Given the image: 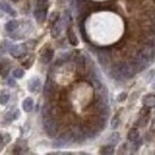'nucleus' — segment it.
I'll use <instances>...</instances> for the list:
<instances>
[{"label":"nucleus","mask_w":155,"mask_h":155,"mask_svg":"<svg viewBox=\"0 0 155 155\" xmlns=\"http://www.w3.org/2000/svg\"><path fill=\"white\" fill-rule=\"evenodd\" d=\"M117 74L123 79H130L131 77L135 75V66L133 63H124V64H120L118 68H117Z\"/></svg>","instance_id":"f257e3e1"},{"label":"nucleus","mask_w":155,"mask_h":155,"mask_svg":"<svg viewBox=\"0 0 155 155\" xmlns=\"http://www.w3.org/2000/svg\"><path fill=\"white\" fill-rule=\"evenodd\" d=\"M43 124H44V130L48 134V136L55 137L56 133H58V123H56V120H54L50 116L44 117Z\"/></svg>","instance_id":"f03ea898"},{"label":"nucleus","mask_w":155,"mask_h":155,"mask_svg":"<svg viewBox=\"0 0 155 155\" xmlns=\"http://www.w3.org/2000/svg\"><path fill=\"white\" fill-rule=\"evenodd\" d=\"M141 55L148 61H153L155 58V47L152 44H147L142 48Z\"/></svg>","instance_id":"7ed1b4c3"},{"label":"nucleus","mask_w":155,"mask_h":155,"mask_svg":"<svg viewBox=\"0 0 155 155\" xmlns=\"http://www.w3.org/2000/svg\"><path fill=\"white\" fill-rule=\"evenodd\" d=\"M8 50H10V53H11L12 56H15V58H20L21 55L25 54V51H26V45H25V44L12 45V47H10Z\"/></svg>","instance_id":"20e7f679"},{"label":"nucleus","mask_w":155,"mask_h":155,"mask_svg":"<svg viewBox=\"0 0 155 155\" xmlns=\"http://www.w3.org/2000/svg\"><path fill=\"white\" fill-rule=\"evenodd\" d=\"M10 69H11V62L7 58H4L0 63V75L6 78L7 74L10 73Z\"/></svg>","instance_id":"39448f33"},{"label":"nucleus","mask_w":155,"mask_h":155,"mask_svg":"<svg viewBox=\"0 0 155 155\" xmlns=\"http://www.w3.org/2000/svg\"><path fill=\"white\" fill-rule=\"evenodd\" d=\"M34 15H35V19L37 20V23H43L45 18H47V10L45 8H36L35 10V12H34Z\"/></svg>","instance_id":"423d86ee"},{"label":"nucleus","mask_w":155,"mask_h":155,"mask_svg":"<svg viewBox=\"0 0 155 155\" xmlns=\"http://www.w3.org/2000/svg\"><path fill=\"white\" fill-rule=\"evenodd\" d=\"M54 93H55V84L50 79H48L47 82H45V86H44V94L47 97H50Z\"/></svg>","instance_id":"0eeeda50"},{"label":"nucleus","mask_w":155,"mask_h":155,"mask_svg":"<svg viewBox=\"0 0 155 155\" xmlns=\"http://www.w3.org/2000/svg\"><path fill=\"white\" fill-rule=\"evenodd\" d=\"M21 106H23V110H24L25 112L32 111V109H34V100H32V98H30V97L25 98V99L23 100V103H21Z\"/></svg>","instance_id":"6e6552de"},{"label":"nucleus","mask_w":155,"mask_h":155,"mask_svg":"<svg viewBox=\"0 0 155 155\" xmlns=\"http://www.w3.org/2000/svg\"><path fill=\"white\" fill-rule=\"evenodd\" d=\"M143 104L147 107H155V94H147L143 98Z\"/></svg>","instance_id":"1a4fd4ad"},{"label":"nucleus","mask_w":155,"mask_h":155,"mask_svg":"<svg viewBox=\"0 0 155 155\" xmlns=\"http://www.w3.org/2000/svg\"><path fill=\"white\" fill-rule=\"evenodd\" d=\"M18 26H19V23H18L17 20L12 19L6 23L5 29H6V31H8V32H13V31H16V30L18 29Z\"/></svg>","instance_id":"9d476101"},{"label":"nucleus","mask_w":155,"mask_h":155,"mask_svg":"<svg viewBox=\"0 0 155 155\" xmlns=\"http://www.w3.org/2000/svg\"><path fill=\"white\" fill-rule=\"evenodd\" d=\"M53 56H54V51H53V49H47V50L42 54L41 60H42L43 63H49V62L51 61Z\"/></svg>","instance_id":"9b49d317"},{"label":"nucleus","mask_w":155,"mask_h":155,"mask_svg":"<svg viewBox=\"0 0 155 155\" xmlns=\"http://www.w3.org/2000/svg\"><path fill=\"white\" fill-rule=\"evenodd\" d=\"M39 86H41V82H39V79L38 78H34L29 81V90L31 92H36L38 91Z\"/></svg>","instance_id":"f8f14e48"},{"label":"nucleus","mask_w":155,"mask_h":155,"mask_svg":"<svg viewBox=\"0 0 155 155\" xmlns=\"http://www.w3.org/2000/svg\"><path fill=\"white\" fill-rule=\"evenodd\" d=\"M138 137H140V133H138V130H137L136 128H133V129L129 130V133H128V140H129L131 143H133L134 141H136Z\"/></svg>","instance_id":"ddd939ff"},{"label":"nucleus","mask_w":155,"mask_h":155,"mask_svg":"<svg viewBox=\"0 0 155 155\" xmlns=\"http://www.w3.org/2000/svg\"><path fill=\"white\" fill-rule=\"evenodd\" d=\"M67 36H68V39H69V42H71L72 45H78L77 35L74 34V31L71 28H68V30H67Z\"/></svg>","instance_id":"4468645a"},{"label":"nucleus","mask_w":155,"mask_h":155,"mask_svg":"<svg viewBox=\"0 0 155 155\" xmlns=\"http://www.w3.org/2000/svg\"><path fill=\"white\" fill-rule=\"evenodd\" d=\"M10 100V93L7 91H2L0 94V104L1 105H6Z\"/></svg>","instance_id":"2eb2a0df"},{"label":"nucleus","mask_w":155,"mask_h":155,"mask_svg":"<svg viewBox=\"0 0 155 155\" xmlns=\"http://www.w3.org/2000/svg\"><path fill=\"white\" fill-rule=\"evenodd\" d=\"M115 149H114V144H109V146H104L100 149V154H114Z\"/></svg>","instance_id":"dca6fc26"},{"label":"nucleus","mask_w":155,"mask_h":155,"mask_svg":"<svg viewBox=\"0 0 155 155\" xmlns=\"http://www.w3.org/2000/svg\"><path fill=\"white\" fill-rule=\"evenodd\" d=\"M60 32H61V25H60L58 21H56V23H54V26L51 29V36L53 37H58L60 35Z\"/></svg>","instance_id":"f3484780"},{"label":"nucleus","mask_w":155,"mask_h":155,"mask_svg":"<svg viewBox=\"0 0 155 155\" xmlns=\"http://www.w3.org/2000/svg\"><path fill=\"white\" fill-rule=\"evenodd\" d=\"M0 6H1V8H2L4 11H6L7 13H10L11 16H16V11H13V10L11 8V6H8V4L2 2V4H0Z\"/></svg>","instance_id":"a211bd4d"},{"label":"nucleus","mask_w":155,"mask_h":155,"mask_svg":"<svg viewBox=\"0 0 155 155\" xmlns=\"http://www.w3.org/2000/svg\"><path fill=\"white\" fill-rule=\"evenodd\" d=\"M12 75H13L15 79H21V78L24 77V69H21V68H15L13 72H12Z\"/></svg>","instance_id":"6ab92c4d"},{"label":"nucleus","mask_w":155,"mask_h":155,"mask_svg":"<svg viewBox=\"0 0 155 155\" xmlns=\"http://www.w3.org/2000/svg\"><path fill=\"white\" fill-rule=\"evenodd\" d=\"M109 140H110V143L115 146V144H117V143L119 142V134H117V133H114L112 135L110 136V138H109Z\"/></svg>","instance_id":"aec40b11"},{"label":"nucleus","mask_w":155,"mask_h":155,"mask_svg":"<svg viewBox=\"0 0 155 155\" xmlns=\"http://www.w3.org/2000/svg\"><path fill=\"white\" fill-rule=\"evenodd\" d=\"M75 62H77V64L79 66V67H81V68H82V67H85V56H84V55H81V54H80V55H78L77 61H75Z\"/></svg>","instance_id":"412c9836"},{"label":"nucleus","mask_w":155,"mask_h":155,"mask_svg":"<svg viewBox=\"0 0 155 155\" xmlns=\"http://www.w3.org/2000/svg\"><path fill=\"white\" fill-rule=\"evenodd\" d=\"M48 5H49V2H48V0H37V7L38 8H48Z\"/></svg>","instance_id":"4be33fe9"},{"label":"nucleus","mask_w":155,"mask_h":155,"mask_svg":"<svg viewBox=\"0 0 155 155\" xmlns=\"http://www.w3.org/2000/svg\"><path fill=\"white\" fill-rule=\"evenodd\" d=\"M58 20V12H53L50 16V24H54Z\"/></svg>","instance_id":"5701e85b"},{"label":"nucleus","mask_w":155,"mask_h":155,"mask_svg":"<svg viewBox=\"0 0 155 155\" xmlns=\"http://www.w3.org/2000/svg\"><path fill=\"white\" fill-rule=\"evenodd\" d=\"M118 124H119V118H118V116H115L114 119H112V122H111V127H112L114 129H116Z\"/></svg>","instance_id":"b1692460"},{"label":"nucleus","mask_w":155,"mask_h":155,"mask_svg":"<svg viewBox=\"0 0 155 155\" xmlns=\"http://www.w3.org/2000/svg\"><path fill=\"white\" fill-rule=\"evenodd\" d=\"M10 141H11V136L8 135V134H4V135H2V143H4V144L8 143Z\"/></svg>","instance_id":"393cba45"},{"label":"nucleus","mask_w":155,"mask_h":155,"mask_svg":"<svg viewBox=\"0 0 155 155\" xmlns=\"http://www.w3.org/2000/svg\"><path fill=\"white\" fill-rule=\"evenodd\" d=\"M34 62V58H30L29 60H26V61H24V67L25 68H30L31 67V63Z\"/></svg>","instance_id":"a878e982"},{"label":"nucleus","mask_w":155,"mask_h":155,"mask_svg":"<svg viewBox=\"0 0 155 155\" xmlns=\"http://www.w3.org/2000/svg\"><path fill=\"white\" fill-rule=\"evenodd\" d=\"M133 144H134V148H135V149H137V148H138V147L142 144V138H140V137H138L136 141H134V142H133Z\"/></svg>","instance_id":"bb28decb"},{"label":"nucleus","mask_w":155,"mask_h":155,"mask_svg":"<svg viewBox=\"0 0 155 155\" xmlns=\"http://www.w3.org/2000/svg\"><path fill=\"white\" fill-rule=\"evenodd\" d=\"M125 98H127V93H124V92H123V93H120V94L117 97V100H118V101H123Z\"/></svg>","instance_id":"cd10ccee"},{"label":"nucleus","mask_w":155,"mask_h":155,"mask_svg":"<svg viewBox=\"0 0 155 155\" xmlns=\"http://www.w3.org/2000/svg\"><path fill=\"white\" fill-rule=\"evenodd\" d=\"M8 86H11V87H15L16 86V80H15V78H12V79H8Z\"/></svg>","instance_id":"c85d7f7f"},{"label":"nucleus","mask_w":155,"mask_h":155,"mask_svg":"<svg viewBox=\"0 0 155 155\" xmlns=\"http://www.w3.org/2000/svg\"><path fill=\"white\" fill-rule=\"evenodd\" d=\"M12 115H13V120H15V119H17V118L19 117V111H18V110H15V111L12 112Z\"/></svg>","instance_id":"c756f323"},{"label":"nucleus","mask_w":155,"mask_h":155,"mask_svg":"<svg viewBox=\"0 0 155 155\" xmlns=\"http://www.w3.org/2000/svg\"><path fill=\"white\" fill-rule=\"evenodd\" d=\"M149 44H152V45H154L155 47V35L149 37Z\"/></svg>","instance_id":"7c9ffc66"},{"label":"nucleus","mask_w":155,"mask_h":155,"mask_svg":"<svg viewBox=\"0 0 155 155\" xmlns=\"http://www.w3.org/2000/svg\"><path fill=\"white\" fill-rule=\"evenodd\" d=\"M152 30L154 31V34H155V24H154V25H153V26H152Z\"/></svg>","instance_id":"2f4dec72"},{"label":"nucleus","mask_w":155,"mask_h":155,"mask_svg":"<svg viewBox=\"0 0 155 155\" xmlns=\"http://www.w3.org/2000/svg\"><path fill=\"white\" fill-rule=\"evenodd\" d=\"M153 129H155V120H154V123H153Z\"/></svg>","instance_id":"473e14b6"},{"label":"nucleus","mask_w":155,"mask_h":155,"mask_svg":"<svg viewBox=\"0 0 155 155\" xmlns=\"http://www.w3.org/2000/svg\"><path fill=\"white\" fill-rule=\"evenodd\" d=\"M12 1H13V2H17V1H19V0H12Z\"/></svg>","instance_id":"72a5a7b5"},{"label":"nucleus","mask_w":155,"mask_h":155,"mask_svg":"<svg viewBox=\"0 0 155 155\" xmlns=\"http://www.w3.org/2000/svg\"><path fill=\"white\" fill-rule=\"evenodd\" d=\"M154 20H155V17H154Z\"/></svg>","instance_id":"f704fd0d"}]
</instances>
